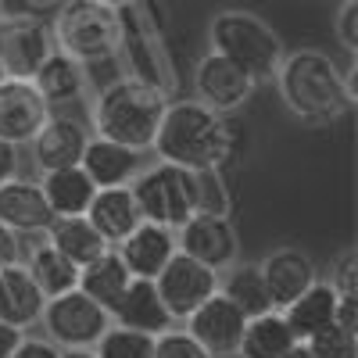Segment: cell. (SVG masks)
<instances>
[{
  "instance_id": "obj_23",
  "label": "cell",
  "mask_w": 358,
  "mask_h": 358,
  "mask_svg": "<svg viewBox=\"0 0 358 358\" xmlns=\"http://www.w3.org/2000/svg\"><path fill=\"white\" fill-rule=\"evenodd\" d=\"M129 283H133V273L126 268V262L118 258L115 248H108L104 255H97L94 262H86L79 268V290L86 297H94V301L108 312H115V305L122 301Z\"/></svg>"
},
{
  "instance_id": "obj_44",
  "label": "cell",
  "mask_w": 358,
  "mask_h": 358,
  "mask_svg": "<svg viewBox=\"0 0 358 358\" xmlns=\"http://www.w3.org/2000/svg\"><path fill=\"white\" fill-rule=\"evenodd\" d=\"M8 79V72H4V65H0V83H4Z\"/></svg>"
},
{
  "instance_id": "obj_16",
  "label": "cell",
  "mask_w": 358,
  "mask_h": 358,
  "mask_svg": "<svg viewBox=\"0 0 358 358\" xmlns=\"http://www.w3.org/2000/svg\"><path fill=\"white\" fill-rule=\"evenodd\" d=\"M115 251H118V258L126 262V268H129L133 276L155 280L162 268H165V262L179 251V248H176V229L143 219V222L126 236V241L115 244Z\"/></svg>"
},
{
  "instance_id": "obj_20",
  "label": "cell",
  "mask_w": 358,
  "mask_h": 358,
  "mask_svg": "<svg viewBox=\"0 0 358 358\" xmlns=\"http://www.w3.org/2000/svg\"><path fill=\"white\" fill-rule=\"evenodd\" d=\"M79 165L94 179V187H122V183H133V176L143 169V158L140 151H129V147L115 143V140L90 136Z\"/></svg>"
},
{
  "instance_id": "obj_29",
  "label": "cell",
  "mask_w": 358,
  "mask_h": 358,
  "mask_svg": "<svg viewBox=\"0 0 358 358\" xmlns=\"http://www.w3.org/2000/svg\"><path fill=\"white\" fill-rule=\"evenodd\" d=\"M29 276L36 280V287L43 290V297H57V294H65V290H76L79 287V265L62 255L50 241H40L33 251H29Z\"/></svg>"
},
{
  "instance_id": "obj_1",
  "label": "cell",
  "mask_w": 358,
  "mask_h": 358,
  "mask_svg": "<svg viewBox=\"0 0 358 358\" xmlns=\"http://www.w3.org/2000/svg\"><path fill=\"white\" fill-rule=\"evenodd\" d=\"M241 147V126L201 101H169L151 151L183 169H226Z\"/></svg>"
},
{
  "instance_id": "obj_22",
  "label": "cell",
  "mask_w": 358,
  "mask_h": 358,
  "mask_svg": "<svg viewBox=\"0 0 358 358\" xmlns=\"http://www.w3.org/2000/svg\"><path fill=\"white\" fill-rule=\"evenodd\" d=\"M111 322L129 326V330H143V334H151V337L172 330V315L162 305L155 280H140V276H133V283L126 287L122 301H118L115 312H111Z\"/></svg>"
},
{
  "instance_id": "obj_15",
  "label": "cell",
  "mask_w": 358,
  "mask_h": 358,
  "mask_svg": "<svg viewBox=\"0 0 358 358\" xmlns=\"http://www.w3.org/2000/svg\"><path fill=\"white\" fill-rule=\"evenodd\" d=\"M258 273H262V283H265V294L273 308H287L297 294H305L319 276H315V262L297 251V248H280L273 255H265L258 262Z\"/></svg>"
},
{
  "instance_id": "obj_27",
  "label": "cell",
  "mask_w": 358,
  "mask_h": 358,
  "mask_svg": "<svg viewBox=\"0 0 358 358\" xmlns=\"http://www.w3.org/2000/svg\"><path fill=\"white\" fill-rule=\"evenodd\" d=\"M47 241L62 255H69L79 268L111 248L104 236L94 229V222H90L86 215H54L50 226H47Z\"/></svg>"
},
{
  "instance_id": "obj_8",
  "label": "cell",
  "mask_w": 358,
  "mask_h": 358,
  "mask_svg": "<svg viewBox=\"0 0 358 358\" xmlns=\"http://www.w3.org/2000/svg\"><path fill=\"white\" fill-rule=\"evenodd\" d=\"M40 322L47 330V341H54L57 348H94L111 326V312L76 287L57 297H47Z\"/></svg>"
},
{
  "instance_id": "obj_19",
  "label": "cell",
  "mask_w": 358,
  "mask_h": 358,
  "mask_svg": "<svg viewBox=\"0 0 358 358\" xmlns=\"http://www.w3.org/2000/svg\"><path fill=\"white\" fill-rule=\"evenodd\" d=\"M86 219L94 222V229L104 236L111 248L118 241H126V236L143 222L140 204H136L129 183H122V187H97L94 201H90V208H86Z\"/></svg>"
},
{
  "instance_id": "obj_28",
  "label": "cell",
  "mask_w": 358,
  "mask_h": 358,
  "mask_svg": "<svg viewBox=\"0 0 358 358\" xmlns=\"http://www.w3.org/2000/svg\"><path fill=\"white\" fill-rule=\"evenodd\" d=\"M294 341H297V337L290 334L283 312L268 308V312L248 319L244 337H241V348H236V358H283Z\"/></svg>"
},
{
  "instance_id": "obj_33",
  "label": "cell",
  "mask_w": 358,
  "mask_h": 358,
  "mask_svg": "<svg viewBox=\"0 0 358 358\" xmlns=\"http://www.w3.org/2000/svg\"><path fill=\"white\" fill-rule=\"evenodd\" d=\"M305 344H308L312 358H358V334L341 322H330L322 330H315Z\"/></svg>"
},
{
  "instance_id": "obj_6",
  "label": "cell",
  "mask_w": 358,
  "mask_h": 358,
  "mask_svg": "<svg viewBox=\"0 0 358 358\" xmlns=\"http://www.w3.org/2000/svg\"><path fill=\"white\" fill-rule=\"evenodd\" d=\"M50 33L57 50L83 65H101L118 54L122 22H118V8H108L101 0H65L50 22Z\"/></svg>"
},
{
  "instance_id": "obj_43",
  "label": "cell",
  "mask_w": 358,
  "mask_h": 358,
  "mask_svg": "<svg viewBox=\"0 0 358 358\" xmlns=\"http://www.w3.org/2000/svg\"><path fill=\"white\" fill-rule=\"evenodd\" d=\"M101 4H108V8H126V4H133V0H101Z\"/></svg>"
},
{
  "instance_id": "obj_31",
  "label": "cell",
  "mask_w": 358,
  "mask_h": 358,
  "mask_svg": "<svg viewBox=\"0 0 358 358\" xmlns=\"http://www.w3.org/2000/svg\"><path fill=\"white\" fill-rule=\"evenodd\" d=\"M97 358H155V337L143 330H129V326L111 322L94 344Z\"/></svg>"
},
{
  "instance_id": "obj_9",
  "label": "cell",
  "mask_w": 358,
  "mask_h": 358,
  "mask_svg": "<svg viewBox=\"0 0 358 358\" xmlns=\"http://www.w3.org/2000/svg\"><path fill=\"white\" fill-rule=\"evenodd\" d=\"M54 50L50 22L33 11L0 15V65L15 79H33Z\"/></svg>"
},
{
  "instance_id": "obj_35",
  "label": "cell",
  "mask_w": 358,
  "mask_h": 358,
  "mask_svg": "<svg viewBox=\"0 0 358 358\" xmlns=\"http://www.w3.org/2000/svg\"><path fill=\"white\" fill-rule=\"evenodd\" d=\"M334 29H337L341 47H348V54H355L358 50V0H344V4L337 8Z\"/></svg>"
},
{
  "instance_id": "obj_13",
  "label": "cell",
  "mask_w": 358,
  "mask_h": 358,
  "mask_svg": "<svg viewBox=\"0 0 358 358\" xmlns=\"http://www.w3.org/2000/svg\"><path fill=\"white\" fill-rule=\"evenodd\" d=\"M47 118H50V104L33 79L8 76L0 83V140H8L15 147L33 143V136L40 133Z\"/></svg>"
},
{
  "instance_id": "obj_41",
  "label": "cell",
  "mask_w": 358,
  "mask_h": 358,
  "mask_svg": "<svg viewBox=\"0 0 358 358\" xmlns=\"http://www.w3.org/2000/svg\"><path fill=\"white\" fill-rule=\"evenodd\" d=\"M283 358H312V351H308V344L305 341H294L290 348H287V355Z\"/></svg>"
},
{
  "instance_id": "obj_2",
  "label": "cell",
  "mask_w": 358,
  "mask_h": 358,
  "mask_svg": "<svg viewBox=\"0 0 358 358\" xmlns=\"http://www.w3.org/2000/svg\"><path fill=\"white\" fill-rule=\"evenodd\" d=\"M276 83L283 104L308 126H330L355 104V69L344 76L330 54L312 47L283 54Z\"/></svg>"
},
{
  "instance_id": "obj_14",
  "label": "cell",
  "mask_w": 358,
  "mask_h": 358,
  "mask_svg": "<svg viewBox=\"0 0 358 358\" xmlns=\"http://www.w3.org/2000/svg\"><path fill=\"white\" fill-rule=\"evenodd\" d=\"M194 86H197V101L208 104L212 111H219V115L241 111L251 101V94H255L251 76H244L233 62H226V57L215 54V50H208L201 62H197Z\"/></svg>"
},
{
  "instance_id": "obj_24",
  "label": "cell",
  "mask_w": 358,
  "mask_h": 358,
  "mask_svg": "<svg viewBox=\"0 0 358 358\" xmlns=\"http://www.w3.org/2000/svg\"><path fill=\"white\" fill-rule=\"evenodd\" d=\"M337 297L341 294L330 283H322V280H315L305 294H297L287 308H280L283 319H287V326H290V334L297 341H308L315 330L337 322Z\"/></svg>"
},
{
  "instance_id": "obj_3",
  "label": "cell",
  "mask_w": 358,
  "mask_h": 358,
  "mask_svg": "<svg viewBox=\"0 0 358 358\" xmlns=\"http://www.w3.org/2000/svg\"><path fill=\"white\" fill-rule=\"evenodd\" d=\"M165 104H169V97L162 90L126 76V79L108 83L97 94L94 111H90V122H94L97 136L115 140V143L129 147V151L143 155V151H151V143H155Z\"/></svg>"
},
{
  "instance_id": "obj_7",
  "label": "cell",
  "mask_w": 358,
  "mask_h": 358,
  "mask_svg": "<svg viewBox=\"0 0 358 358\" xmlns=\"http://www.w3.org/2000/svg\"><path fill=\"white\" fill-rule=\"evenodd\" d=\"M140 215L147 222H162L169 229H179L190 215H197L194 204V169L158 162L155 169H140L129 183Z\"/></svg>"
},
{
  "instance_id": "obj_39",
  "label": "cell",
  "mask_w": 358,
  "mask_h": 358,
  "mask_svg": "<svg viewBox=\"0 0 358 358\" xmlns=\"http://www.w3.org/2000/svg\"><path fill=\"white\" fill-rule=\"evenodd\" d=\"M18 165H22L18 147H15V143H8V140H0V183H8V179H15V176H18Z\"/></svg>"
},
{
  "instance_id": "obj_11",
  "label": "cell",
  "mask_w": 358,
  "mask_h": 358,
  "mask_svg": "<svg viewBox=\"0 0 358 358\" xmlns=\"http://www.w3.org/2000/svg\"><path fill=\"white\" fill-rule=\"evenodd\" d=\"M187 334L212 355V358H233L236 348H241L248 315L236 308L222 290H215L208 301H201L187 319Z\"/></svg>"
},
{
  "instance_id": "obj_30",
  "label": "cell",
  "mask_w": 358,
  "mask_h": 358,
  "mask_svg": "<svg viewBox=\"0 0 358 358\" xmlns=\"http://www.w3.org/2000/svg\"><path fill=\"white\" fill-rule=\"evenodd\" d=\"M219 290H222V294H226L229 301L241 308L248 319L273 308V301H268L265 283H262V273H258V265H255V262H233V265H229V273L219 276Z\"/></svg>"
},
{
  "instance_id": "obj_4",
  "label": "cell",
  "mask_w": 358,
  "mask_h": 358,
  "mask_svg": "<svg viewBox=\"0 0 358 358\" xmlns=\"http://www.w3.org/2000/svg\"><path fill=\"white\" fill-rule=\"evenodd\" d=\"M208 43L244 76H251V83H273L287 54L276 29L265 18H258L255 11H241V8H226L212 18Z\"/></svg>"
},
{
  "instance_id": "obj_12",
  "label": "cell",
  "mask_w": 358,
  "mask_h": 358,
  "mask_svg": "<svg viewBox=\"0 0 358 358\" xmlns=\"http://www.w3.org/2000/svg\"><path fill=\"white\" fill-rule=\"evenodd\" d=\"M176 248L204 262L208 268H229L241 255V241H236V229L229 222V215H190L183 226L176 229Z\"/></svg>"
},
{
  "instance_id": "obj_34",
  "label": "cell",
  "mask_w": 358,
  "mask_h": 358,
  "mask_svg": "<svg viewBox=\"0 0 358 358\" xmlns=\"http://www.w3.org/2000/svg\"><path fill=\"white\" fill-rule=\"evenodd\" d=\"M155 358H212L187 330H165L155 337Z\"/></svg>"
},
{
  "instance_id": "obj_37",
  "label": "cell",
  "mask_w": 358,
  "mask_h": 358,
  "mask_svg": "<svg viewBox=\"0 0 358 358\" xmlns=\"http://www.w3.org/2000/svg\"><path fill=\"white\" fill-rule=\"evenodd\" d=\"M57 355H62V348L43 337H22L18 348L11 351V358H57Z\"/></svg>"
},
{
  "instance_id": "obj_17",
  "label": "cell",
  "mask_w": 358,
  "mask_h": 358,
  "mask_svg": "<svg viewBox=\"0 0 358 358\" xmlns=\"http://www.w3.org/2000/svg\"><path fill=\"white\" fill-rule=\"evenodd\" d=\"M86 140H90V133H86V126L79 122V118L50 115L29 147H33L36 169L40 172H54V169H65V165H79Z\"/></svg>"
},
{
  "instance_id": "obj_10",
  "label": "cell",
  "mask_w": 358,
  "mask_h": 358,
  "mask_svg": "<svg viewBox=\"0 0 358 358\" xmlns=\"http://www.w3.org/2000/svg\"><path fill=\"white\" fill-rule=\"evenodd\" d=\"M155 287H158V297L165 312L172 315V322H183L201 301H208L215 290H219V273L208 268L204 262L176 251L165 268L155 276Z\"/></svg>"
},
{
  "instance_id": "obj_38",
  "label": "cell",
  "mask_w": 358,
  "mask_h": 358,
  "mask_svg": "<svg viewBox=\"0 0 358 358\" xmlns=\"http://www.w3.org/2000/svg\"><path fill=\"white\" fill-rule=\"evenodd\" d=\"M15 262H22V241H18V233L11 226L0 222V268L15 265Z\"/></svg>"
},
{
  "instance_id": "obj_5",
  "label": "cell",
  "mask_w": 358,
  "mask_h": 358,
  "mask_svg": "<svg viewBox=\"0 0 358 358\" xmlns=\"http://www.w3.org/2000/svg\"><path fill=\"white\" fill-rule=\"evenodd\" d=\"M118 22H122L118 54H126L133 79L162 90L172 101L176 90H179V76H176V62H172V50H169L162 8L155 0H133V4L118 8Z\"/></svg>"
},
{
  "instance_id": "obj_32",
  "label": "cell",
  "mask_w": 358,
  "mask_h": 358,
  "mask_svg": "<svg viewBox=\"0 0 358 358\" xmlns=\"http://www.w3.org/2000/svg\"><path fill=\"white\" fill-rule=\"evenodd\" d=\"M194 204L201 215L233 212V194L222 179V169H194Z\"/></svg>"
},
{
  "instance_id": "obj_21",
  "label": "cell",
  "mask_w": 358,
  "mask_h": 358,
  "mask_svg": "<svg viewBox=\"0 0 358 358\" xmlns=\"http://www.w3.org/2000/svg\"><path fill=\"white\" fill-rule=\"evenodd\" d=\"M43 305L47 297L22 262L0 268V319L18 326V330H29L33 322H40Z\"/></svg>"
},
{
  "instance_id": "obj_18",
  "label": "cell",
  "mask_w": 358,
  "mask_h": 358,
  "mask_svg": "<svg viewBox=\"0 0 358 358\" xmlns=\"http://www.w3.org/2000/svg\"><path fill=\"white\" fill-rule=\"evenodd\" d=\"M54 212L43 197V187L33 179H8L0 183V222L15 233H47Z\"/></svg>"
},
{
  "instance_id": "obj_25",
  "label": "cell",
  "mask_w": 358,
  "mask_h": 358,
  "mask_svg": "<svg viewBox=\"0 0 358 358\" xmlns=\"http://www.w3.org/2000/svg\"><path fill=\"white\" fill-rule=\"evenodd\" d=\"M33 83L47 97V104H72V101H79L86 94V65L54 47L47 54V62L36 69Z\"/></svg>"
},
{
  "instance_id": "obj_42",
  "label": "cell",
  "mask_w": 358,
  "mask_h": 358,
  "mask_svg": "<svg viewBox=\"0 0 358 358\" xmlns=\"http://www.w3.org/2000/svg\"><path fill=\"white\" fill-rule=\"evenodd\" d=\"M57 358H97V355H94V348H62Z\"/></svg>"
},
{
  "instance_id": "obj_40",
  "label": "cell",
  "mask_w": 358,
  "mask_h": 358,
  "mask_svg": "<svg viewBox=\"0 0 358 358\" xmlns=\"http://www.w3.org/2000/svg\"><path fill=\"white\" fill-rule=\"evenodd\" d=\"M22 337H25V330H18V326H11V322L0 319V358H11V351L18 348Z\"/></svg>"
},
{
  "instance_id": "obj_26",
  "label": "cell",
  "mask_w": 358,
  "mask_h": 358,
  "mask_svg": "<svg viewBox=\"0 0 358 358\" xmlns=\"http://www.w3.org/2000/svg\"><path fill=\"white\" fill-rule=\"evenodd\" d=\"M40 187H43V197L54 215H86L90 201L97 194L94 179L83 172V165H65V169L43 172Z\"/></svg>"
},
{
  "instance_id": "obj_36",
  "label": "cell",
  "mask_w": 358,
  "mask_h": 358,
  "mask_svg": "<svg viewBox=\"0 0 358 358\" xmlns=\"http://www.w3.org/2000/svg\"><path fill=\"white\" fill-rule=\"evenodd\" d=\"M330 287H334L337 294H358V290H355V248H348V251L334 262V280H330Z\"/></svg>"
}]
</instances>
